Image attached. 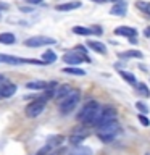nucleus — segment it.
I'll use <instances>...</instances> for the list:
<instances>
[{
    "mask_svg": "<svg viewBox=\"0 0 150 155\" xmlns=\"http://www.w3.org/2000/svg\"><path fill=\"white\" fill-rule=\"evenodd\" d=\"M135 7H137L140 12H144V13L150 18V2H142V0H140V2L135 3Z\"/></svg>",
    "mask_w": 150,
    "mask_h": 155,
    "instance_id": "4be33fe9",
    "label": "nucleus"
},
{
    "mask_svg": "<svg viewBox=\"0 0 150 155\" xmlns=\"http://www.w3.org/2000/svg\"><path fill=\"white\" fill-rule=\"evenodd\" d=\"M90 31H92V34H95V36H102V32H103L100 26H92Z\"/></svg>",
    "mask_w": 150,
    "mask_h": 155,
    "instance_id": "c85d7f7f",
    "label": "nucleus"
},
{
    "mask_svg": "<svg viewBox=\"0 0 150 155\" xmlns=\"http://www.w3.org/2000/svg\"><path fill=\"white\" fill-rule=\"evenodd\" d=\"M129 41H131V44H137V39L135 37H129Z\"/></svg>",
    "mask_w": 150,
    "mask_h": 155,
    "instance_id": "2f4dec72",
    "label": "nucleus"
},
{
    "mask_svg": "<svg viewBox=\"0 0 150 155\" xmlns=\"http://www.w3.org/2000/svg\"><path fill=\"white\" fill-rule=\"evenodd\" d=\"M137 92L142 97H150V91H148V87L144 84V82H139L137 84Z\"/></svg>",
    "mask_w": 150,
    "mask_h": 155,
    "instance_id": "a878e982",
    "label": "nucleus"
},
{
    "mask_svg": "<svg viewBox=\"0 0 150 155\" xmlns=\"http://www.w3.org/2000/svg\"><path fill=\"white\" fill-rule=\"evenodd\" d=\"M137 120L140 121V124H142V126H150V120H148L144 113H139V115H137Z\"/></svg>",
    "mask_w": 150,
    "mask_h": 155,
    "instance_id": "cd10ccee",
    "label": "nucleus"
},
{
    "mask_svg": "<svg viewBox=\"0 0 150 155\" xmlns=\"http://www.w3.org/2000/svg\"><path fill=\"white\" fill-rule=\"evenodd\" d=\"M63 61L66 65H81L82 61H89V58L81 55V53H77V52H68L63 55Z\"/></svg>",
    "mask_w": 150,
    "mask_h": 155,
    "instance_id": "6e6552de",
    "label": "nucleus"
},
{
    "mask_svg": "<svg viewBox=\"0 0 150 155\" xmlns=\"http://www.w3.org/2000/svg\"><path fill=\"white\" fill-rule=\"evenodd\" d=\"M144 34H145L147 37H150V29H145V32H144Z\"/></svg>",
    "mask_w": 150,
    "mask_h": 155,
    "instance_id": "473e14b6",
    "label": "nucleus"
},
{
    "mask_svg": "<svg viewBox=\"0 0 150 155\" xmlns=\"http://www.w3.org/2000/svg\"><path fill=\"white\" fill-rule=\"evenodd\" d=\"M87 45H89V47L92 48V50H95L97 53H102V55H103V53H106V47H105L102 42H97V41H89V42H87Z\"/></svg>",
    "mask_w": 150,
    "mask_h": 155,
    "instance_id": "dca6fc26",
    "label": "nucleus"
},
{
    "mask_svg": "<svg viewBox=\"0 0 150 155\" xmlns=\"http://www.w3.org/2000/svg\"><path fill=\"white\" fill-rule=\"evenodd\" d=\"M126 10H128V5H126V2H118L116 5H113L110 10L111 15H115V16H124L126 15Z\"/></svg>",
    "mask_w": 150,
    "mask_h": 155,
    "instance_id": "f8f14e48",
    "label": "nucleus"
},
{
    "mask_svg": "<svg viewBox=\"0 0 150 155\" xmlns=\"http://www.w3.org/2000/svg\"><path fill=\"white\" fill-rule=\"evenodd\" d=\"M15 92H16V84H5L0 87V99H8L15 95Z\"/></svg>",
    "mask_w": 150,
    "mask_h": 155,
    "instance_id": "9b49d317",
    "label": "nucleus"
},
{
    "mask_svg": "<svg viewBox=\"0 0 150 155\" xmlns=\"http://www.w3.org/2000/svg\"><path fill=\"white\" fill-rule=\"evenodd\" d=\"M100 113H102V105L95 100H90L81 108L79 115H77V120L87 126H95Z\"/></svg>",
    "mask_w": 150,
    "mask_h": 155,
    "instance_id": "f257e3e1",
    "label": "nucleus"
},
{
    "mask_svg": "<svg viewBox=\"0 0 150 155\" xmlns=\"http://www.w3.org/2000/svg\"><path fill=\"white\" fill-rule=\"evenodd\" d=\"M81 8V2H66V3H58L55 10L57 12H70V10Z\"/></svg>",
    "mask_w": 150,
    "mask_h": 155,
    "instance_id": "4468645a",
    "label": "nucleus"
},
{
    "mask_svg": "<svg viewBox=\"0 0 150 155\" xmlns=\"http://www.w3.org/2000/svg\"><path fill=\"white\" fill-rule=\"evenodd\" d=\"M145 155H150V152H147V153H145Z\"/></svg>",
    "mask_w": 150,
    "mask_h": 155,
    "instance_id": "f704fd0d",
    "label": "nucleus"
},
{
    "mask_svg": "<svg viewBox=\"0 0 150 155\" xmlns=\"http://www.w3.org/2000/svg\"><path fill=\"white\" fill-rule=\"evenodd\" d=\"M121 58H142L144 55L140 52H135V50H129V52H124V53H119Z\"/></svg>",
    "mask_w": 150,
    "mask_h": 155,
    "instance_id": "393cba45",
    "label": "nucleus"
},
{
    "mask_svg": "<svg viewBox=\"0 0 150 155\" xmlns=\"http://www.w3.org/2000/svg\"><path fill=\"white\" fill-rule=\"evenodd\" d=\"M26 87L28 89H34V91H44L47 87V82H44V81H29V82H26Z\"/></svg>",
    "mask_w": 150,
    "mask_h": 155,
    "instance_id": "6ab92c4d",
    "label": "nucleus"
},
{
    "mask_svg": "<svg viewBox=\"0 0 150 155\" xmlns=\"http://www.w3.org/2000/svg\"><path fill=\"white\" fill-rule=\"evenodd\" d=\"M63 73H68V74H74V76H84L86 71L81 70V68H63Z\"/></svg>",
    "mask_w": 150,
    "mask_h": 155,
    "instance_id": "5701e85b",
    "label": "nucleus"
},
{
    "mask_svg": "<svg viewBox=\"0 0 150 155\" xmlns=\"http://www.w3.org/2000/svg\"><path fill=\"white\" fill-rule=\"evenodd\" d=\"M73 91V87L70 86V84H61L60 87H57V91H55V99H58V100H61V99H65V97L70 94V92Z\"/></svg>",
    "mask_w": 150,
    "mask_h": 155,
    "instance_id": "ddd939ff",
    "label": "nucleus"
},
{
    "mask_svg": "<svg viewBox=\"0 0 150 155\" xmlns=\"http://www.w3.org/2000/svg\"><path fill=\"white\" fill-rule=\"evenodd\" d=\"M116 36H124V37H135L137 36V29L131 28V26H119L115 29Z\"/></svg>",
    "mask_w": 150,
    "mask_h": 155,
    "instance_id": "9d476101",
    "label": "nucleus"
},
{
    "mask_svg": "<svg viewBox=\"0 0 150 155\" xmlns=\"http://www.w3.org/2000/svg\"><path fill=\"white\" fill-rule=\"evenodd\" d=\"M42 60L45 61L47 65H48V63H53V61L57 60V55H55V52H53V50H47V52H44V55H42Z\"/></svg>",
    "mask_w": 150,
    "mask_h": 155,
    "instance_id": "412c9836",
    "label": "nucleus"
},
{
    "mask_svg": "<svg viewBox=\"0 0 150 155\" xmlns=\"http://www.w3.org/2000/svg\"><path fill=\"white\" fill-rule=\"evenodd\" d=\"M87 136H89V133H87L84 128H74L73 129V134L70 136V144L81 145V142L87 137Z\"/></svg>",
    "mask_w": 150,
    "mask_h": 155,
    "instance_id": "1a4fd4ad",
    "label": "nucleus"
},
{
    "mask_svg": "<svg viewBox=\"0 0 150 155\" xmlns=\"http://www.w3.org/2000/svg\"><path fill=\"white\" fill-rule=\"evenodd\" d=\"M92 2H97V3H105L106 0H92Z\"/></svg>",
    "mask_w": 150,
    "mask_h": 155,
    "instance_id": "72a5a7b5",
    "label": "nucleus"
},
{
    "mask_svg": "<svg viewBox=\"0 0 150 155\" xmlns=\"http://www.w3.org/2000/svg\"><path fill=\"white\" fill-rule=\"evenodd\" d=\"M26 2H28V3H41L42 0H26Z\"/></svg>",
    "mask_w": 150,
    "mask_h": 155,
    "instance_id": "7c9ffc66",
    "label": "nucleus"
},
{
    "mask_svg": "<svg viewBox=\"0 0 150 155\" xmlns=\"http://www.w3.org/2000/svg\"><path fill=\"white\" fill-rule=\"evenodd\" d=\"M79 99H81V92L77 89H73L70 94H68L65 99H61L60 104H58V110H60V113L61 115L71 113V111L77 107V104H79Z\"/></svg>",
    "mask_w": 150,
    "mask_h": 155,
    "instance_id": "7ed1b4c3",
    "label": "nucleus"
},
{
    "mask_svg": "<svg viewBox=\"0 0 150 155\" xmlns=\"http://www.w3.org/2000/svg\"><path fill=\"white\" fill-rule=\"evenodd\" d=\"M63 140H65V137H63L61 134H57V136H53V137H50V139L47 140V145L53 150V149H57L58 145H60V144L63 142Z\"/></svg>",
    "mask_w": 150,
    "mask_h": 155,
    "instance_id": "f3484780",
    "label": "nucleus"
},
{
    "mask_svg": "<svg viewBox=\"0 0 150 155\" xmlns=\"http://www.w3.org/2000/svg\"><path fill=\"white\" fill-rule=\"evenodd\" d=\"M57 41L52 37H44V36H36V37H29L24 41L26 47H42V45H52Z\"/></svg>",
    "mask_w": 150,
    "mask_h": 155,
    "instance_id": "423d86ee",
    "label": "nucleus"
},
{
    "mask_svg": "<svg viewBox=\"0 0 150 155\" xmlns=\"http://www.w3.org/2000/svg\"><path fill=\"white\" fill-rule=\"evenodd\" d=\"M15 42H16L15 34H11V32H2L0 34V44H3V45H13Z\"/></svg>",
    "mask_w": 150,
    "mask_h": 155,
    "instance_id": "2eb2a0df",
    "label": "nucleus"
},
{
    "mask_svg": "<svg viewBox=\"0 0 150 155\" xmlns=\"http://www.w3.org/2000/svg\"><path fill=\"white\" fill-rule=\"evenodd\" d=\"M0 61L7 65H24V63H32V65H47L44 60H34V58H19L13 55H2L0 53Z\"/></svg>",
    "mask_w": 150,
    "mask_h": 155,
    "instance_id": "39448f33",
    "label": "nucleus"
},
{
    "mask_svg": "<svg viewBox=\"0 0 150 155\" xmlns=\"http://www.w3.org/2000/svg\"><path fill=\"white\" fill-rule=\"evenodd\" d=\"M76 52H77V53H81V55H84V57H86V53H87V52H86V48L82 47V45H77V47H76Z\"/></svg>",
    "mask_w": 150,
    "mask_h": 155,
    "instance_id": "c756f323",
    "label": "nucleus"
},
{
    "mask_svg": "<svg viewBox=\"0 0 150 155\" xmlns=\"http://www.w3.org/2000/svg\"><path fill=\"white\" fill-rule=\"evenodd\" d=\"M113 2H116V0H113Z\"/></svg>",
    "mask_w": 150,
    "mask_h": 155,
    "instance_id": "c9c22d12",
    "label": "nucleus"
},
{
    "mask_svg": "<svg viewBox=\"0 0 150 155\" xmlns=\"http://www.w3.org/2000/svg\"><path fill=\"white\" fill-rule=\"evenodd\" d=\"M135 108H137V110L140 111V113H144V115L148 111V107L145 105L144 102H140V100H139V102H135Z\"/></svg>",
    "mask_w": 150,
    "mask_h": 155,
    "instance_id": "bb28decb",
    "label": "nucleus"
},
{
    "mask_svg": "<svg viewBox=\"0 0 150 155\" xmlns=\"http://www.w3.org/2000/svg\"><path fill=\"white\" fill-rule=\"evenodd\" d=\"M116 120V110L111 108V107H106V108H102V113L97 120V124L95 126H102V124H106L110 121H115Z\"/></svg>",
    "mask_w": 150,
    "mask_h": 155,
    "instance_id": "0eeeda50",
    "label": "nucleus"
},
{
    "mask_svg": "<svg viewBox=\"0 0 150 155\" xmlns=\"http://www.w3.org/2000/svg\"><path fill=\"white\" fill-rule=\"evenodd\" d=\"M70 155H92V149L84 147V145H76L70 152Z\"/></svg>",
    "mask_w": 150,
    "mask_h": 155,
    "instance_id": "a211bd4d",
    "label": "nucleus"
},
{
    "mask_svg": "<svg viewBox=\"0 0 150 155\" xmlns=\"http://www.w3.org/2000/svg\"><path fill=\"white\" fill-rule=\"evenodd\" d=\"M73 32L79 34V36H90V34H92L90 28H84V26H74V28H73Z\"/></svg>",
    "mask_w": 150,
    "mask_h": 155,
    "instance_id": "aec40b11",
    "label": "nucleus"
},
{
    "mask_svg": "<svg viewBox=\"0 0 150 155\" xmlns=\"http://www.w3.org/2000/svg\"><path fill=\"white\" fill-rule=\"evenodd\" d=\"M47 100H48V99H45V97L42 95V97H39V99L32 100L31 104H28L26 110H24V113H26L28 118H37V116L44 111V108H45Z\"/></svg>",
    "mask_w": 150,
    "mask_h": 155,
    "instance_id": "20e7f679",
    "label": "nucleus"
},
{
    "mask_svg": "<svg viewBox=\"0 0 150 155\" xmlns=\"http://www.w3.org/2000/svg\"><path fill=\"white\" fill-rule=\"evenodd\" d=\"M121 133V126L118 121H110L106 124H102V126H97V136L102 142L105 144H110L111 140H115V137Z\"/></svg>",
    "mask_w": 150,
    "mask_h": 155,
    "instance_id": "f03ea898",
    "label": "nucleus"
},
{
    "mask_svg": "<svg viewBox=\"0 0 150 155\" xmlns=\"http://www.w3.org/2000/svg\"><path fill=\"white\" fill-rule=\"evenodd\" d=\"M119 74L121 78L126 81V82H129V84H135V76L132 74V73H128V71H119Z\"/></svg>",
    "mask_w": 150,
    "mask_h": 155,
    "instance_id": "b1692460",
    "label": "nucleus"
}]
</instances>
